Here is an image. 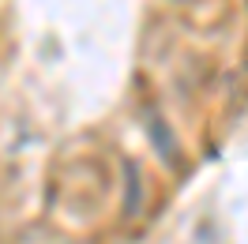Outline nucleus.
<instances>
[{
	"label": "nucleus",
	"instance_id": "obj_1",
	"mask_svg": "<svg viewBox=\"0 0 248 244\" xmlns=\"http://www.w3.org/2000/svg\"><path fill=\"white\" fill-rule=\"evenodd\" d=\"M151 139H158V143H162V158L173 166V162H177V143H173V136L166 132V124L158 121V117L151 121Z\"/></svg>",
	"mask_w": 248,
	"mask_h": 244
}]
</instances>
